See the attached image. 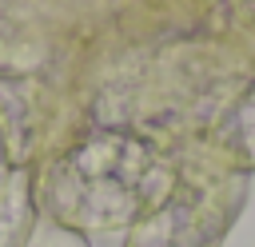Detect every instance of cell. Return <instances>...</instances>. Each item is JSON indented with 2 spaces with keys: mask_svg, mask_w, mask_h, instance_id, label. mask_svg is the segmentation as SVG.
<instances>
[{
  "mask_svg": "<svg viewBox=\"0 0 255 247\" xmlns=\"http://www.w3.org/2000/svg\"><path fill=\"white\" fill-rule=\"evenodd\" d=\"M179 159L155 135L100 124L32 163L36 215L92 239L128 235L175 187Z\"/></svg>",
  "mask_w": 255,
  "mask_h": 247,
  "instance_id": "6da1fadb",
  "label": "cell"
},
{
  "mask_svg": "<svg viewBox=\"0 0 255 247\" xmlns=\"http://www.w3.org/2000/svg\"><path fill=\"white\" fill-rule=\"evenodd\" d=\"M247 179L251 175L211 171L179 159L175 187L124 235V247H223L227 231L243 215Z\"/></svg>",
  "mask_w": 255,
  "mask_h": 247,
  "instance_id": "7a4b0ae2",
  "label": "cell"
},
{
  "mask_svg": "<svg viewBox=\"0 0 255 247\" xmlns=\"http://www.w3.org/2000/svg\"><path fill=\"white\" fill-rule=\"evenodd\" d=\"M175 159L211 171L251 175L255 171V84L235 92L207 124H199L183 139V147H175Z\"/></svg>",
  "mask_w": 255,
  "mask_h": 247,
  "instance_id": "3957f363",
  "label": "cell"
},
{
  "mask_svg": "<svg viewBox=\"0 0 255 247\" xmlns=\"http://www.w3.org/2000/svg\"><path fill=\"white\" fill-rule=\"evenodd\" d=\"M32 223H36V199H32V163H28L16 167L0 187V247H24Z\"/></svg>",
  "mask_w": 255,
  "mask_h": 247,
  "instance_id": "277c9868",
  "label": "cell"
},
{
  "mask_svg": "<svg viewBox=\"0 0 255 247\" xmlns=\"http://www.w3.org/2000/svg\"><path fill=\"white\" fill-rule=\"evenodd\" d=\"M24 247H92V243H88L84 235L60 227V223L36 215V223H32V231H28V239H24Z\"/></svg>",
  "mask_w": 255,
  "mask_h": 247,
  "instance_id": "5b68a950",
  "label": "cell"
},
{
  "mask_svg": "<svg viewBox=\"0 0 255 247\" xmlns=\"http://www.w3.org/2000/svg\"><path fill=\"white\" fill-rule=\"evenodd\" d=\"M16 171V163H12V147H8V131H4V120H0V187H4V179Z\"/></svg>",
  "mask_w": 255,
  "mask_h": 247,
  "instance_id": "8992f818",
  "label": "cell"
}]
</instances>
